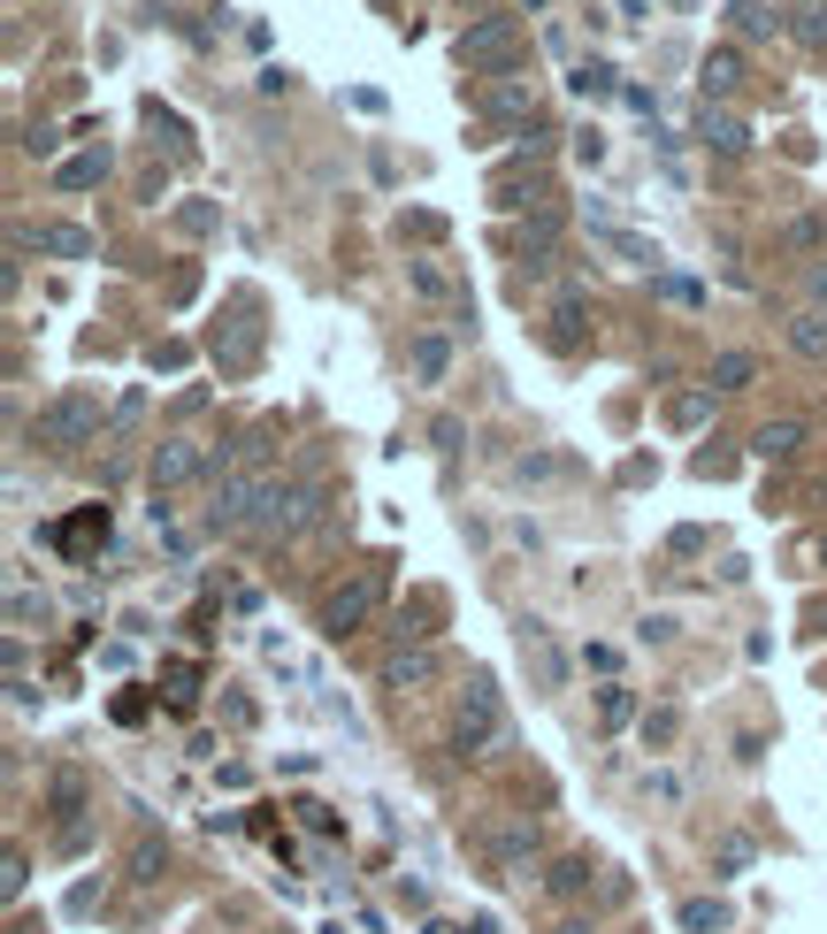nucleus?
<instances>
[{
  "instance_id": "f257e3e1",
  "label": "nucleus",
  "mask_w": 827,
  "mask_h": 934,
  "mask_svg": "<svg viewBox=\"0 0 827 934\" xmlns=\"http://www.w3.org/2000/svg\"><path fill=\"white\" fill-rule=\"evenodd\" d=\"M506 735H514V721H506V697H498V682H468L460 689V705H452V751L460 758H490V751H506Z\"/></svg>"
},
{
  "instance_id": "f03ea898",
  "label": "nucleus",
  "mask_w": 827,
  "mask_h": 934,
  "mask_svg": "<svg viewBox=\"0 0 827 934\" xmlns=\"http://www.w3.org/2000/svg\"><path fill=\"white\" fill-rule=\"evenodd\" d=\"M383 598H391V567L368 559L352 583H338V590L322 598V636H338V644H345V636H360V628L383 613Z\"/></svg>"
},
{
  "instance_id": "7ed1b4c3",
  "label": "nucleus",
  "mask_w": 827,
  "mask_h": 934,
  "mask_svg": "<svg viewBox=\"0 0 827 934\" xmlns=\"http://www.w3.org/2000/svg\"><path fill=\"white\" fill-rule=\"evenodd\" d=\"M31 437L47 445V453H84V445H100V399L92 391H62V399L39 406V421H31Z\"/></svg>"
},
{
  "instance_id": "20e7f679",
  "label": "nucleus",
  "mask_w": 827,
  "mask_h": 934,
  "mask_svg": "<svg viewBox=\"0 0 827 934\" xmlns=\"http://www.w3.org/2000/svg\"><path fill=\"white\" fill-rule=\"evenodd\" d=\"M521 47H529V39H521L514 16H476V23L460 31V62L476 69V77H506V69L521 62Z\"/></svg>"
},
{
  "instance_id": "39448f33",
  "label": "nucleus",
  "mask_w": 827,
  "mask_h": 934,
  "mask_svg": "<svg viewBox=\"0 0 827 934\" xmlns=\"http://www.w3.org/2000/svg\"><path fill=\"white\" fill-rule=\"evenodd\" d=\"M322 521V483H283L276 475L269 498H261V521H253V536H299Z\"/></svg>"
},
{
  "instance_id": "423d86ee",
  "label": "nucleus",
  "mask_w": 827,
  "mask_h": 934,
  "mask_svg": "<svg viewBox=\"0 0 827 934\" xmlns=\"http://www.w3.org/2000/svg\"><path fill=\"white\" fill-rule=\"evenodd\" d=\"M437 674H445V659H437V644L429 636H399L383 659H376V682L391 689V697H414V689H437Z\"/></svg>"
},
{
  "instance_id": "0eeeda50",
  "label": "nucleus",
  "mask_w": 827,
  "mask_h": 934,
  "mask_svg": "<svg viewBox=\"0 0 827 934\" xmlns=\"http://www.w3.org/2000/svg\"><path fill=\"white\" fill-rule=\"evenodd\" d=\"M192 475H207V453L192 445V437H169V445H153V460H146V483H153V498L185 490Z\"/></svg>"
},
{
  "instance_id": "6e6552de",
  "label": "nucleus",
  "mask_w": 827,
  "mask_h": 934,
  "mask_svg": "<svg viewBox=\"0 0 827 934\" xmlns=\"http://www.w3.org/2000/svg\"><path fill=\"white\" fill-rule=\"evenodd\" d=\"M537 843H545V835H537V819H506V827H490V843H482V851H490V873H506V881H514V873L537 858Z\"/></svg>"
},
{
  "instance_id": "1a4fd4ad",
  "label": "nucleus",
  "mask_w": 827,
  "mask_h": 934,
  "mask_svg": "<svg viewBox=\"0 0 827 934\" xmlns=\"http://www.w3.org/2000/svg\"><path fill=\"white\" fill-rule=\"evenodd\" d=\"M407 368H414V384H429V391H437V384L452 376V337L414 330V337H407Z\"/></svg>"
},
{
  "instance_id": "9d476101",
  "label": "nucleus",
  "mask_w": 827,
  "mask_h": 934,
  "mask_svg": "<svg viewBox=\"0 0 827 934\" xmlns=\"http://www.w3.org/2000/svg\"><path fill=\"white\" fill-rule=\"evenodd\" d=\"M582 337H590V299H575V291H567V299H551V315H545V345H551V352H575Z\"/></svg>"
},
{
  "instance_id": "9b49d317",
  "label": "nucleus",
  "mask_w": 827,
  "mask_h": 934,
  "mask_svg": "<svg viewBox=\"0 0 827 934\" xmlns=\"http://www.w3.org/2000/svg\"><path fill=\"white\" fill-rule=\"evenodd\" d=\"M54 544H62L69 559H92V552L108 544V506H77L62 529H54Z\"/></svg>"
},
{
  "instance_id": "f8f14e48",
  "label": "nucleus",
  "mask_w": 827,
  "mask_h": 934,
  "mask_svg": "<svg viewBox=\"0 0 827 934\" xmlns=\"http://www.w3.org/2000/svg\"><path fill=\"white\" fill-rule=\"evenodd\" d=\"M697 138H705V153H728V161L751 153V123L728 116V108H705V116H697Z\"/></svg>"
},
{
  "instance_id": "ddd939ff",
  "label": "nucleus",
  "mask_w": 827,
  "mask_h": 934,
  "mask_svg": "<svg viewBox=\"0 0 827 934\" xmlns=\"http://www.w3.org/2000/svg\"><path fill=\"white\" fill-rule=\"evenodd\" d=\"M590 246H606V254L628 261V268H659V246L636 238V230H620V222H590Z\"/></svg>"
},
{
  "instance_id": "4468645a",
  "label": "nucleus",
  "mask_w": 827,
  "mask_h": 934,
  "mask_svg": "<svg viewBox=\"0 0 827 934\" xmlns=\"http://www.w3.org/2000/svg\"><path fill=\"white\" fill-rule=\"evenodd\" d=\"M697 85H705V108H713V100H728V92L744 85V62H736V47H713V54L697 62Z\"/></svg>"
},
{
  "instance_id": "2eb2a0df",
  "label": "nucleus",
  "mask_w": 827,
  "mask_h": 934,
  "mask_svg": "<svg viewBox=\"0 0 827 934\" xmlns=\"http://www.w3.org/2000/svg\"><path fill=\"white\" fill-rule=\"evenodd\" d=\"M751 453H758V460H774V467H789L797 453H805V421H766V429L751 437Z\"/></svg>"
},
{
  "instance_id": "dca6fc26",
  "label": "nucleus",
  "mask_w": 827,
  "mask_h": 934,
  "mask_svg": "<svg viewBox=\"0 0 827 934\" xmlns=\"http://www.w3.org/2000/svg\"><path fill=\"white\" fill-rule=\"evenodd\" d=\"M590 851H567V858H551V873H545V888L551 896H559V904H575V896H582V888H590Z\"/></svg>"
},
{
  "instance_id": "f3484780",
  "label": "nucleus",
  "mask_w": 827,
  "mask_h": 934,
  "mask_svg": "<svg viewBox=\"0 0 827 934\" xmlns=\"http://www.w3.org/2000/svg\"><path fill=\"white\" fill-rule=\"evenodd\" d=\"M789 352L827 360V307H797V315H789Z\"/></svg>"
},
{
  "instance_id": "a211bd4d",
  "label": "nucleus",
  "mask_w": 827,
  "mask_h": 934,
  "mask_svg": "<svg viewBox=\"0 0 827 934\" xmlns=\"http://www.w3.org/2000/svg\"><path fill=\"white\" fill-rule=\"evenodd\" d=\"M39 254H54V261H92V230H77V222H47V230H39Z\"/></svg>"
},
{
  "instance_id": "6ab92c4d",
  "label": "nucleus",
  "mask_w": 827,
  "mask_h": 934,
  "mask_svg": "<svg viewBox=\"0 0 827 934\" xmlns=\"http://www.w3.org/2000/svg\"><path fill=\"white\" fill-rule=\"evenodd\" d=\"M758 360L751 352H713V391H751Z\"/></svg>"
},
{
  "instance_id": "aec40b11",
  "label": "nucleus",
  "mask_w": 827,
  "mask_h": 934,
  "mask_svg": "<svg viewBox=\"0 0 827 934\" xmlns=\"http://www.w3.org/2000/svg\"><path fill=\"white\" fill-rule=\"evenodd\" d=\"M682 934H728V904H720V896H689V904H682Z\"/></svg>"
},
{
  "instance_id": "412c9836",
  "label": "nucleus",
  "mask_w": 827,
  "mask_h": 934,
  "mask_svg": "<svg viewBox=\"0 0 827 934\" xmlns=\"http://www.w3.org/2000/svg\"><path fill=\"white\" fill-rule=\"evenodd\" d=\"M100 177H108V153H77V161L54 169V185H62V192H92Z\"/></svg>"
},
{
  "instance_id": "4be33fe9",
  "label": "nucleus",
  "mask_w": 827,
  "mask_h": 934,
  "mask_svg": "<svg viewBox=\"0 0 827 934\" xmlns=\"http://www.w3.org/2000/svg\"><path fill=\"white\" fill-rule=\"evenodd\" d=\"M789 39H797V47H813V54H820V47H827V0H805V8H797V16H789Z\"/></svg>"
},
{
  "instance_id": "5701e85b",
  "label": "nucleus",
  "mask_w": 827,
  "mask_h": 934,
  "mask_svg": "<svg viewBox=\"0 0 827 934\" xmlns=\"http://www.w3.org/2000/svg\"><path fill=\"white\" fill-rule=\"evenodd\" d=\"M667 421H675V429H705V421H713V391H675V399H667Z\"/></svg>"
},
{
  "instance_id": "b1692460",
  "label": "nucleus",
  "mask_w": 827,
  "mask_h": 934,
  "mask_svg": "<svg viewBox=\"0 0 827 934\" xmlns=\"http://www.w3.org/2000/svg\"><path fill=\"white\" fill-rule=\"evenodd\" d=\"M47 804H54V819H77V804H84V774L62 766V774H54V789H47Z\"/></svg>"
},
{
  "instance_id": "393cba45",
  "label": "nucleus",
  "mask_w": 827,
  "mask_h": 934,
  "mask_svg": "<svg viewBox=\"0 0 827 934\" xmlns=\"http://www.w3.org/2000/svg\"><path fill=\"white\" fill-rule=\"evenodd\" d=\"M728 16H736V31H744V39H766V31H774V23H781V16H774V8H766V0H736V8H728Z\"/></svg>"
},
{
  "instance_id": "a878e982",
  "label": "nucleus",
  "mask_w": 827,
  "mask_h": 934,
  "mask_svg": "<svg viewBox=\"0 0 827 934\" xmlns=\"http://www.w3.org/2000/svg\"><path fill=\"white\" fill-rule=\"evenodd\" d=\"M598 721H606V728H628V721H636V697H628L620 682H606V689H598Z\"/></svg>"
},
{
  "instance_id": "bb28decb",
  "label": "nucleus",
  "mask_w": 827,
  "mask_h": 934,
  "mask_svg": "<svg viewBox=\"0 0 827 934\" xmlns=\"http://www.w3.org/2000/svg\"><path fill=\"white\" fill-rule=\"evenodd\" d=\"M490 116H537V92H529V85H514V77H506V85H498V92H490Z\"/></svg>"
},
{
  "instance_id": "cd10ccee",
  "label": "nucleus",
  "mask_w": 827,
  "mask_h": 934,
  "mask_svg": "<svg viewBox=\"0 0 827 934\" xmlns=\"http://www.w3.org/2000/svg\"><path fill=\"white\" fill-rule=\"evenodd\" d=\"M575 92H590V100H606V92H620L614 62H582V69H575Z\"/></svg>"
},
{
  "instance_id": "c85d7f7f",
  "label": "nucleus",
  "mask_w": 827,
  "mask_h": 934,
  "mask_svg": "<svg viewBox=\"0 0 827 934\" xmlns=\"http://www.w3.org/2000/svg\"><path fill=\"white\" fill-rule=\"evenodd\" d=\"M177 230L207 238V230H215V207H207V200H185V207H177Z\"/></svg>"
},
{
  "instance_id": "c756f323",
  "label": "nucleus",
  "mask_w": 827,
  "mask_h": 934,
  "mask_svg": "<svg viewBox=\"0 0 827 934\" xmlns=\"http://www.w3.org/2000/svg\"><path fill=\"white\" fill-rule=\"evenodd\" d=\"M659 299H675V307H705V291H697L689 276H659Z\"/></svg>"
},
{
  "instance_id": "7c9ffc66",
  "label": "nucleus",
  "mask_w": 827,
  "mask_h": 934,
  "mask_svg": "<svg viewBox=\"0 0 827 934\" xmlns=\"http://www.w3.org/2000/svg\"><path fill=\"white\" fill-rule=\"evenodd\" d=\"M675 728H682V713H644V743H675Z\"/></svg>"
},
{
  "instance_id": "2f4dec72",
  "label": "nucleus",
  "mask_w": 827,
  "mask_h": 934,
  "mask_svg": "<svg viewBox=\"0 0 827 934\" xmlns=\"http://www.w3.org/2000/svg\"><path fill=\"white\" fill-rule=\"evenodd\" d=\"M23 881H31V858H23V851H8V873H0V888H8V896H23Z\"/></svg>"
},
{
  "instance_id": "473e14b6",
  "label": "nucleus",
  "mask_w": 827,
  "mask_h": 934,
  "mask_svg": "<svg viewBox=\"0 0 827 934\" xmlns=\"http://www.w3.org/2000/svg\"><path fill=\"white\" fill-rule=\"evenodd\" d=\"M153 866H161V843L146 835V843H138V851H131V873H138V881H153Z\"/></svg>"
},
{
  "instance_id": "72a5a7b5",
  "label": "nucleus",
  "mask_w": 827,
  "mask_h": 934,
  "mask_svg": "<svg viewBox=\"0 0 827 934\" xmlns=\"http://www.w3.org/2000/svg\"><path fill=\"white\" fill-rule=\"evenodd\" d=\"M414 291H429V299H445L452 284H445V276H437V268H429V261H414Z\"/></svg>"
},
{
  "instance_id": "f704fd0d",
  "label": "nucleus",
  "mask_w": 827,
  "mask_h": 934,
  "mask_svg": "<svg viewBox=\"0 0 827 934\" xmlns=\"http://www.w3.org/2000/svg\"><path fill=\"white\" fill-rule=\"evenodd\" d=\"M575 161H590V169H598V161H606V138H598V131H575Z\"/></svg>"
},
{
  "instance_id": "c9c22d12",
  "label": "nucleus",
  "mask_w": 827,
  "mask_h": 934,
  "mask_svg": "<svg viewBox=\"0 0 827 934\" xmlns=\"http://www.w3.org/2000/svg\"><path fill=\"white\" fill-rule=\"evenodd\" d=\"M399 230H414V238H445V222H437V215H421V207H414V215L399 222Z\"/></svg>"
},
{
  "instance_id": "e433bc0d",
  "label": "nucleus",
  "mask_w": 827,
  "mask_h": 934,
  "mask_svg": "<svg viewBox=\"0 0 827 934\" xmlns=\"http://www.w3.org/2000/svg\"><path fill=\"white\" fill-rule=\"evenodd\" d=\"M744 858H751V843H744V835H728V843H720V873H736Z\"/></svg>"
},
{
  "instance_id": "4c0bfd02",
  "label": "nucleus",
  "mask_w": 827,
  "mask_h": 934,
  "mask_svg": "<svg viewBox=\"0 0 827 934\" xmlns=\"http://www.w3.org/2000/svg\"><path fill=\"white\" fill-rule=\"evenodd\" d=\"M820 559H827V536H820Z\"/></svg>"
},
{
  "instance_id": "58836bf2",
  "label": "nucleus",
  "mask_w": 827,
  "mask_h": 934,
  "mask_svg": "<svg viewBox=\"0 0 827 934\" xmlns=\"http://www.w3.org/2000/svg\"><path fill=\"white\" fill-rule=\"evenodd\" d=\"M820 682H827V674H820Z\"/></svg>"
}]
</instances>
